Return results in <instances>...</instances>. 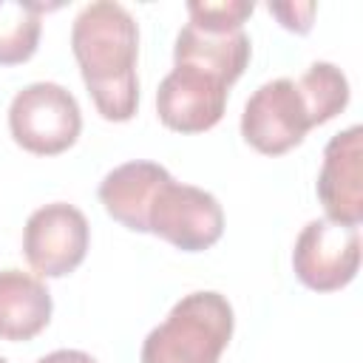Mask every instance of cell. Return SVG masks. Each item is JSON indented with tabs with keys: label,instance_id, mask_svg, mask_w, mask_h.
Segmentation results:
<instances>
[{
	"label": "cell",
	"instance_id": "cell-17",
	"mask_svg": "<svg viewBox=\"0 0 363 363\" xmlns=\"http://www.w3.org/2000/svg\"><path fill=\"white\" fill-rule=\"evenodd\" d=\"M37 363H96L88 352H79V349H57L45 357H40Z\"/></svg>",
	"mask_w": 363,
	"mask_h": 363
},
{
	"label": "cell",
	"instance_id": "cell-7",
	"mask_svg": "<svg viewBox=\"0 0 363 363\" xmlns=\"http://www.w3.org/2000/svg\"><path fill=\"white\" fill-rule=\"evenodd\" d=\"M88 241V218L68 201H51L34 210L23 230L26 261L43 278H62L74 272L85 261Z\"/></svg>",
	"mask_w": 363,
	"mask_h": 363
},
{
	"label": "cell",
	"instance_id": "cell-3",
	"mask_svg": "<svg viewBox=\"0 0 363 363\" xmlns=\"http://www.w3.org/2000/svg\"><path fill=\"white\" fill-rule=\"evenodd\" d=\"M9 130L23 150L57 156L77 142L82 113L68 88L57 82H31L17 91L9 105Z\"/></svg>",
	"mask_w": 363,
	"mask_h": 363
},
{
	"label": "cell",
	"instance_id": "cell-6",
	"mask_svg": "<svg viewBox=\"0 0 363 363\" xmlns=\"http://www.w3.org/2000/svg\"><path fill=\"white\" fill-rule=\"evenodd\" d=\"M312 130L306 102L289 77L264 82L244 105L241 136L264 156H281L303 142Z\"/></svg>",
	"mask_w": 363,
	"mask_h": 363
},
{
	"label": "cell",
	"instance_id": "cell-18",
	"mask_svg": "<svg viewBox=\"0 0 363 363\" xmlns=\"http://www.w3.org/2000/svg\"><path fill=\"white\" fill-rule=\"evenodd\" d=\"M0 363H9V360H6V357H3V354H0Z\"/></svg>",
	"mask_w": 363,
	"mask_h": 363
},
{
	"label": "cell",
	"instance_id": "cell-1",
	"mask_svg": "<svg viewBox=\"0 0 363 363\" xmlns=\"http://www.w3.org/2000/svg\"><path fill=\"white\" fill-rule=\"evenodd\" d=\"M71 51L85 88L108 122H128L139 108V26L113 0L88 3L71 26Z\"/></svg>",
	"mask_w": 363,
	"mask_h": 363
},
{
	"label": "cell",
	"instance_id": "cell-10",
	"mask_svg": "<svg viewBox=\"0 0 363 363\" xmlns=\"http://www.w3.org/2000/svg\"><path fill=\"white\" fill-rule=\"evenodd\" d=\"M170 173L156 162H125L99 182V201L105 213L133 233H147V213L159 187Z\"/></svg>",
	"mask_w": 363,
	"mask_h": 363
},
{
	"label": "cell",
	"instance_id": "cell-5",
	"mask_svg": "<svg viewBox=\"0 0 363 363\" xmlns=\"http://www.w3.org/2000/svg\"><path fill=\"white\" fill-rule=\"evenodd\" d=\"M295 278L312 292H337L360 269V227L329 218L309 221L292 247Z\"/></svg>",
	"mask_w": 363,
	"mask_h": 363
},
{
	"label": "cell",
	"instance_id": "cell-15",
	"mask_svg": "<svg viewBox=\"0 0 363 363\" xmlns=\"http://www.w3.org/2000/svg\"><path fill=\"white\" fill-rule=\"evenodd\" d=\"M252 3L247 0H221V3H187L190 23L204 31H238L244 20L252 14Z\"/></svg>",
	"mask_w": 363,
	"mask_h": 363
},
{
	"label": "cell",
	"instance_id": "cell-11",
	"mask_svg": "<svg viewBox=\"0 0 363 363\" xmlns=\"http://www.w3.org/2000/svg\"><path fill=\"white\" fill-rule=\"evenodd\" d=\"M252 54V43L244 28L238 31H204L193 23H187L173 45V62L176 65H193L216 79H221L227 88L244 74Z\"/></svg>",
	"mask_w": 363,
	"mask_h": 363
},
{
	"label": "cell",
	"instance_id": "cell-12",
	"mask_svg": "<svg viewBox=\"0 0 363 363\" xmlns=\"http://www.w3.org/2000/svg\"><path fill=\"white\" fill-rule=\"evenodd\" d=\"M48 286L23 269H0V337L20 343L37 337L51 320Z\"/></svg>",
	"mask_w": 363,
	"mask_h": 363
},
{
	"label": "cell",
	"instance_id": "cell-9",
	"mask_svg": "<svg viewBox=\"0 0 363 363\" xmlns=\"http://www.w3.org/2000/svg\"><path fill=\"white\" fill-rule=\"evenodd\" d=\"M318 199L329 221L360 227L363 221V128L335 133L323 147Z\"/></svg>",
	"mask_w": 363,
	"mask_h": 363
},
{
	"label": "cell",
	"instance_id": "cell-2",
	"mask_svg": "<svg viewBox=\"0 0 363 363\" xmlns=\"http://www.w3.org/2000/svg\"><path fill=\"white\" fill-rule=\"evenodd\" d=\"M233 306L221 292L201 289L173 303L167 318L147 332L142 363H218L233 337Z\"/></svg>",
	"mask_w": 363,
	"mask_h": 363
},
{
	"label": "cell",
	"instance_id": "cell-8",
	"mask_svg": "<svg viewBox=\"0 0 363 363\" xmlns=\"http://www.w3.org/2000/svg\"><path fill=\"white\" fill-rule=\"evenodd\" d=\"M227 85L193 65H173L159 82L156 113L176 133H204L216 128L227 108Z\"/></svg>",
	"mask_w": 363,
	"mask_h": 363
},
{
	"label": "cell",
	"instance_id": "cell-16",
	"mask_svg": "<svg viewBox=\"0 0 363 363\" xmlns=\"http://www.w3.org/2000/svg\"><path fill=\"white\" fill-rule=\"evenodd\" d=\"M272 17H278V23L286 31L295 34H306L312 28V17H315V3H269L267 6Z\"/></svg>",
	"mask_w": 363,
	"mask_h": 363
},
{
	"label": "cell",
	"instance_id": "cell-13",
	"mask_svg": "<svg viewBox=\"0 0 363 363\" xmlns=\"http://www.w3.org/2000/svg\"><path fill=\"white\" fill-rule=\"evenodd\" d=\"M57 6L34 0H0V65H20L34 57L43 14Z\"/></svg>",
	"mask_w": 363,
	"mask_h": 363
},
{
	"label": "cell",
	"instance_id": "cell-14",
	"mask_svg": "<svg viewBox=\"0 0 363 363\" xmlns=\"http://www.w3.org/2000/svg\"><path fill=\"white\" fill-rule=\"evenodd\" d=\"M295 85L306 102L312 128L326 125L349 105V79L332 62H312Z\"/></svg>",
	"mask_w": 363,
	"mask_h": 363
},
{
	"label": "cell",
	"instance_id": "cell-4",
	"mask_svg": "<svg viewBox=\"0 0 363 363\" xmlns=\"http://www.w3.org/2000/svg\"><path fill=\"white\" fill-rule=\"evenodd\" d=\"M147 233L182 252H201L221 238L224 210L213 193L193 184H179L170 176L150 204Z\"/></svg>",
	"mask_w": 363,
	"mask_h": 363
}]
</instances>
